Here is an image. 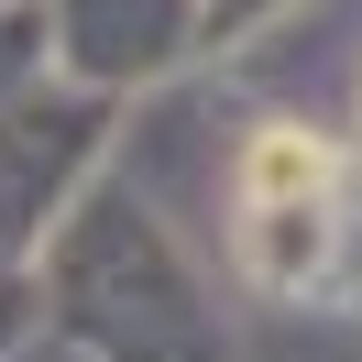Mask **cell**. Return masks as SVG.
Segmentation results:
<instances>
[{"mask_svg":"<svg viewBox=\"0 0 362 362\" xmlns=\"http://www.w3.org/2000/svg\"><path fill=\"white\" fill-rule=\"evenodd\" d=\"M318 176H329V143H318V132H264V143L242 154V209L318 198Z\"/></svg>","mask_w":362,"mask_h":362,"instance_id":"obj_1","label":"cell"}]
</instances>
